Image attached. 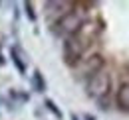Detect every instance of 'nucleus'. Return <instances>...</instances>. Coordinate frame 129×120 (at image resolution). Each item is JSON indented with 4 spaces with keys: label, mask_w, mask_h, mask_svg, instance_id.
Returning <instances> with one entry per match:
<instances>
[{
    "label": "nucleus",
    "mask_w": 129,
    "mask_h": 120,
    "mask_svg": "<svg viewBox=\"0 0 129 120\" xmlns=\"http://www.w3.org/2000/svg\"><path fill=\"white\" fill-rule=\"evenodd\" d=\"M101 30H103V26H101L99 20H85L80 30L64 42V63L66 65H70V67L80 65L85 51L95 44Z\"/></svg>",
    "instance_id": "obj_1"
},
{
    "label": "nucleus",
    "mask_w": 129,
    "mask_h": 120,
    "mask_svg": "<svg viewBox=\"0 0 129 120\" xmlns=\"http://www.w3.org/2000/svg\"><path fill=\"white\" fill-rule=\"evenodd\" d=\"M85 16H87V10H83L81 4H74L66 14H62L52 26V34L58 36V38H70L74 36L76 32L80 30L85 22Z\"/></svg>",
    "instance_id": "obj_2"
},
{
    "label": "nucleus",
    "mask_w": 129,
    "mask_h": 120,
    "mask_svg": "<svg viewBox=\"0 0 129 120\" xmlns=\"http://www.w3.org/2000/svg\"><path fill=\"white\" fill-rule=\"evenodd\" d=\"M109 90H111V75L107 71H103V69L99 73H95L93 77H89L87 83H85L87 96L97 100L99 104H103V100L109 96Z\"/></svg>",
    "instance_id": "obj_3"
},
{
    "label": "nucleus",
    "mask_w": 129,
    "mask_h": 120,
    "mask_svg": "<svg viewBox=\"0 0 129 120\" xmlns=\"http://www.w3.org/2000/svg\"><path fill=\"white\" fill-rule=\"evenodd\" d=\"M81 67H80V75L81 77H93L95 73H99L101 69H103V65H105V59L95 53V55H91V57H85V61H80Z\"/></svg>",
    "instance_id": "obj_4"
},
{
    "label": "nucleus",
    "mask_w": 129,
    "mask_h": 120,
    "mask_svg": "<svg viewBox=\"0 0 129 120\" xmlns=\"http://www.w3.org/2000/svg\"><path fill=\"white\" fill-rule=\"evenodd\" d=\"M115 104L121 112L129 114V83H123L119 89H117V94H115Z\"/></svg>",
    "instance_id": "obj_5"
},
{
    "label": "nucleus",
    "mask_w": 129,
    "mask_h": 120,
    "mask_svg": "<svg viewBox=\"0 0 129 120\" xmlns=\"http://www.w3.org/2000/svg\"><path fill=\"white\" fill-rule=\"evenodd\" d=\"M10 57H12L14 65H16L18 73H20V75H24V73H26V63H24V59H22V55H20V49H18V47H12V49H10Z\"/></svg>",
    "instance_id": "obj_6"
},
{
    "label": "nucleus",
    "mask_w": 129,
    "mask_h": 120,
    "mask_svg": "<svg viewBox=\"0 0 129 120\" xmlns=\"http://www.w3.org/2000/svg\"><path fill=\"white\" fill-rule=\"evenodd\" d=\"M32 85L38 92H44V90H46V81H44V77H42V73H40L38 69L34 71V75H32Z\"/></svg>",
    "instance_id": "obj_7"
},
{
    "label": "nucleus",
    "mask_w": 129,
    "mask_h": 120,
    "mask_svg": "<svg viewBox=\"0 0 129 120\" xmlns=\"http://www.w3.org/2000/svg\"><path fill=\"white\" fill-rule=\"evenodd\" d=\"M24 8H26V16L30 18V22H36V12H34V4H32V2H26V4H24Z\"/></svg>",
    "instance_id": "obj_8"
},
{
    "label": "nucleus",
    "mask_w": 129,
    "mask_h": 120,
    "mask_svg": "<svg viewBox=\"0 0 129 120\" xmlns=\"http://www.w3.org/2000/svg\"><path fill=\"white\" fill-rule=\"evenodd\" d=\"M46 106H48V110H52V112L56 114V118H62V110L54 104V100H50V98H48V100H46Z\"/></svg>",
    "instance_id": "obj_9"
},
{
    "label": "nucleus",
    "mask_w": 129,
    "mask_h": 120,
    "mask_svg": "<svg viewBox=\"0 0 129 120\" xmlns=\"http://www.w3.org/2000/svg\"><path fill=\"white\" fill-rule=\"evenodd\" d=\"M85 120H95L93 116H89V114H85Z\"/></svg>",
    "instance_id": "obj_10"
}]
</instances>
